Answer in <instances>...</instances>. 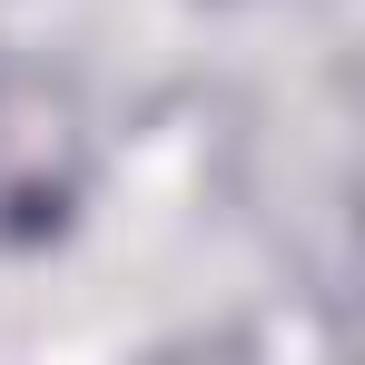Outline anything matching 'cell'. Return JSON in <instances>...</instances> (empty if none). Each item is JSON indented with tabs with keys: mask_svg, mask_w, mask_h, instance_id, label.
I'll return each instance as SVG.
<instances>
[{
	"mask_svg": "<svg viewBox=\"0 0 365 365\" xmlns=\"http://www.w3.org/2000/svg\"><path fill=\"white\" fill-rule=\"evenodd\" d=\"M79 109H69L50 79L30 69H0V227L10 237H40L60 227V207L79 197Z\"/></svg>",
	"mask_w": 365,
	"mask_h": 365,
	"instance_id": "6da1fadb",
	"label": "cell"
}]
</instances>
